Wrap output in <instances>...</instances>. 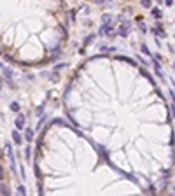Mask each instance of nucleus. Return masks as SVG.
Here are the masks:
<instances>
[{
    "instance_id": "obj_3",
    "label": "nucleus",
    "mask_w": 175,
    "mask_h": 196,
    "mask_svg": "<svg viewBox=\"0 0 175 196\" xmlns=\"http://www.w3.org/2000/svg\"><path fill=\"white\" fill-rule=\"evenodd\" d=\"M67 42L69 11L63 0H0V46L12 65H51Z\"/></svg>"
},
{
    "instance_id": "obj_2",
    "label": "nucleus",
    "mask_w": 175,
    "mask_h": 196,
    "mask_svg": "<svg viewBox=\"0 0 175 196\" xmlns=\"http://www.w3.org/2000/svg\"><path fill=\"white\" fill-rule=\"evenodd\" d=\"M37 193L58 194H145L140 182L117 170L67 117L40 130L33 149Z\"/></svg>"
},
{
    "instance_id": "obj_1",
    "label": "nucleus",
    "mask_w": 175,
    "mask_h": 196,
    "mask_svg": "<svg viewBox=\"0 0 175 196\" xmlns=\"http://www.w3.org/2000/svg\"><path fill=\"white\" fill-rule=\"evenodd\" d=\"M63 114L117 170L147 191L175 165V130L168 103L145 68L123 54L82 60L61 91Z\"/></svg>"
}]
</instances>
